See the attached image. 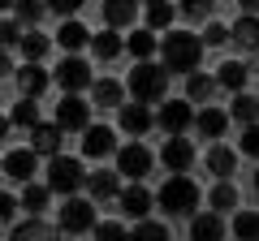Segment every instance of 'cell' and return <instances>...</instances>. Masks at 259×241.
Instances as JSON below:
<instances>
[{
  "mask_svg": "<svg viewBox=\"0 0 259 241\" xmlns=\"http://www.w3.org/2000/svg\"><path fill=\"white\" fill-rule=\"evenodd\" d=\"M160 47V69L164 74H194L199 69V61H203V43H199V35H190V30H164V39H156Z\"/></svg>",
  "mask_w": 259,
  "mask_h": 241,
  "instance_id": "6da1fadb",
  "label": "cell"
},
{
  "mask_svg": "<svg viewBox=\"0 0 259 241\" xmlns=\"http://www.w3.org/2000/svg\"><path fill=\"white\" fill-rule=\"evenodd\" d=\"M125 91H130V103H160L164 99V91H168V74L156 65V61H139V65L130 69V82H125Z\"/></svg>",
  "mask_w": 259,
  "mask_h": 241,
  "instance_id": "7a4b0ae2",
  "label": "cell"
},
{
  "mask_svg": "<svg viewBox=\"0 0 259 241\" xmlns=\"http://www.w3.org/2000/svg\"><path fill=\"white\" fill-rule=\"evenodd\" d=\"M87 172L74 155H52L48 159V194H61V198H74L82 190Z\"/></svg>",
  "mask_w": 259,
  "mask_h": 241,
  "instance_id": "3957f363",
  "label": "cell"
},
{
  "mask_svg": "<svg viewBox=\"0 0 259 241\" xmlns=\"http://www.w3.org/2000/svg\"><path fill=\"white\" fill-rule=\"evenodd\" d=\"M151 203H160L168 215H190L194 207H199V186H194L190 176H168Z\"/></svg>",
  "mask_w": 259,
  "mask_h": 241,
  "instance_id": "277c9868",
  "label": "cell"
},
{
  "mask_svg": "<svg viewBox=\"0 0 259 241\" xmlns=\"http://www.w3.org/2000/svg\"><path fill=\"white\" fill-rule=\"evenodd\" d=\"M52 125H56L61 134H82L87 125H91V103H87L82 95H61Z\"/></svg>",
  "mask_w": 259,
  "mask_h": 241,
  "instance_id": "5b68a950",
  "label": "cell"
},
{
  "mask_svg": "<svg viewBox=\"0 0 259 241\" xmlns=\"http://www.w3.org/2000/svg\"><path fill=\"white\" fill-rule=\"evenodd\" d=\"M52 82H61V91H65V95H82L87 86L95 82V74H91V65H87L82 56H65L61 65H56Z\"/></svg>",
  "mask_w": 259,
  "mask_h": 241,
  "instance_id": "8992f818",
  "label": "cell"
},
{
  "mask_svg": "<svg viewBox=\"0 0 259 241\" xmlns=\"http://www.w3.org/2000/svg\"><path fill=\"white\" fill-rule=\"evenodd\" d=\"M95 228V203L87 198H65L61 203V228L56 232H91Z\"/></svg>",
  "mask_w": 259,
  "mask_h": 241,
  "instance_id": "52a82bcc",
  "label": "cell"
},
{
  "mask_svg": "<svg viewBox=\"0 0 259 241\" xmlns=\"http://www.w3.org/2000/svg\"><path fill=\"white\" fill-rule=\"evenodd\" d=\"M112 155H117V176H130L134 186H139L143 176L151 172V155H147V147H139V142H130V147H117Z\"/></svg>",
  "mask_w": 259,
  "mask_h": 241,
  "instance_id": "ba28073f",
  "label": "cell"
},
{
  "mask_svg": "<svg viewBox=\"0 0 259 241\" xmlns=\"http://www.w3.org/2000/svg\"><path fill=\"white\" fill-rule=\"evenodd\" d=\"M160 103H164V108H160V116H156L160 130H164L168 138H182V130L194 120V108H190L186 99H160Z\"/></svg>",
  "mask_w": 259,
  "mask_h": 241,
  "instance_id": "9c48e42d",
  "label": "cell"
},
{
  "mask_svg": "<svg viewBox=\"0 0 259 241\" xmlns=\"http://www.w3.org/2000/svg\"><path fill=\"white\" fill-rule=\"evenodd\" d=\"M35 168H39V155H35L30 147H18V151H9V155L0 159V172L13 176V181H22V186L35 176Z\"/></svg>",
  "mask_w": 259,
  "mask_h": 241,
  "instance_id": "30bf717a",
  "label": "cell"
},
{
  "mask_svg": "<svg viewBox=\"0 0 259 241\" xmlns=\"http://www.w3.org/2000/svg\"><path fill=\"white\" fill-rule=\"evenodd\" d=\"M117 151V134L108 130V125H87L82 130V155L87 159H104Z\"/></svg>",
  "mask_w": 259,
  "mask_h": 241,
  "instance_id": "8fae6325",
  "label": "cell"
},
{
  "mask_svg": "<svg viewBox=\"0 0 259 241\" xmlns=\"http://www.w3.org/2000/svg\"><path fill=\"white\" fill-rule=\"evenodd\" d=\"M117 125H121L125 134L139 138V134H147L151 125H156V116L147 112V103H121V108H117Z\"/></svg>",
  "mask_w": 259,
  "mask_h": 241,
  "instance_id": "7c38bea8",
  "label": "cell"
},
{
  "mask_svg": "<svg viewBox=\"0 0 259 241\" xmlns=\"http://www.w3.org/2000/svg\"><path fill=\"white\" fill-rule=\"evenodd\" d=\"M160 164H164L168 172H177V176H182L186 168L194 164V147H190L186 138H168L164 147H160Z\"/></svg>",
  "mask_w": 259,
  "mask_h": 241,
  "instance_id": "4fadbf2b",
  "label": "cell"
},
{
  "mask_svg": "<svg viewBox=\"0 0 259 241\" xmlns=\"http://www.w3.org/2000/svg\"><path fill=\"white\" fill-rule=\"evenodd\" d=\"M13 78H18V91L26 95V99H39V95L52 86V74H48L44 65H30V61H26V65H22Z\"/></svg>",
  "mask_w": 259,
  "mask_h": 241,
  "instance_id": "5bb4252c",
  "label": "cell"
},
{
  "mask_svg": "<svg viewBox=\"0 0 259 241\" xmlns=\"http://www.w3.org/2000/svg\"><path fill=\"white\" fill-rule=\"evenodd\" d=\"M30 151L35 155H61V130H56L52 120H39V125H30Z\"/></svg>",
  "mask_w": 259,
  "mask_h": 241,
  "instance_id": "9a60e30c",
  "label": "cell"
},
{
  "mask_svg": "<svg viewBox=\"0 0 259 241\" xmlns=\"http://www.w3.org/2000/svg\"><path fill=\"white\" fill-rule=\"evenodd\" d=\"M139 18V0H104V22L108 30H125Z\"/></svg>",
  "mask_w": 259,
  "mask_h": 241,
  "instance_id": "2e32d148",
  "label": "cell"
},
{
  "mask_svg": "<svg viewBox=\"0 0 259 241\" xmlns=\"http://www.w3.org/2000/svg\"><path fill=\"white\" fill-rule=\"evenodd\" d=\"M87 190H91V198L100 203V198H117V190H121V176L112 172V168H95V172H87V181H82Z\"/></svg>",
  "mask_w": 259,
  "mask_h": 241,
  "instance_id": "e0dca14e",
  "label": "cell"
},
{
  "mask_svg": "<svg viewBox=\"0 0 259 241\" xmlns=\"http://www.w3.org/2000/svg\"><path fill=\"white\" fill-rule=\"evenodd\" d=\"M190 241H225V220L216 211H203L190 220Z\"/></svg>",
  "mask_w": 259,
  "mask_h": 241,
  "instance_id": "ac0fdd59",
  "label": "cell"
},
{
  "mask_svg": "<svg viewBox=\"0 0 259 241\" xmlns=\"http://www.w3.org/2000/svg\"><path fill=\"white\" fill-rule=\"evenodd\" d=\"M117 198H121V211H130L134 220H147V211H151V194L143 186H134L130 181L125 190H117Z\"/></svg>",
  "mask_w": 259,
  "mask_h": 241,
  "instance_id": "d6986e66",
  "label": "cell"
},
{
  "mask_svg": "<svg viewBox=\"0 0 259 241\" xmlns=\"http://www.w3.org/2000/svg\"><path fill=\"white\" fill-rule=\"evenodd\" d=\"M52 39H56V43H61L69 56H78V52L87 47V39H91V30H87L82 22H74V18H69V22H61V30H56Z\"/></svg>",
  "mask_w": 259,
  "mask_h": 241,
  "instance_id": "ffe728a7",
  "label": "cell"
},
{
  "mask_svg": "<svg viewBox=\"0 0 259 241\" xmlns=\"http://www.w3.org/2000/svg\"><path fill=\"white\" fill-rule=\"evenodd\" d=\"M18 47H22V56H26L30 65H39V61L52 52V35H44V30H22Z\"/></svg>",
  "mask_w": 259,
  "mask_h": 241,
  "instance_id": "44dd1931",
  "label": "cell"
},
{
  "mask_svg": "<svg viewBox=\"0 0 259 241\" xmlns=\"http://www.w3.org/2000/svg\"><path fill=\"white\" fill-rule=\"evenodd\" d=\"M87 47H91V52L100 56V61H117V56L125 52V47H121V35H117V30H108V26H104V30H95V35L87 39Z\"/></svg>",
  "mask_w": 259,
  "mask_h": 241,
  "instance_id": "7402d4cb",
  "label": "cell"
},
{
  "mask_svg": "<svg viewBox=\"0 0 259 241\" xmlns=\"http://www.w3.org/2000/svg\"><path fill=\"white\" fill-rule=\"evenodd\" d=\"M9 241H61V232H56L52 224H44L39 215H30L26 224H18V228H13Z\"/></svg>",
  "mask_w": 259,
  "mask_h": 241,
  "instance_id": "603a6c76",
  "label": "cell"
},
{
  "mask_svg": "<svg viewBox=\"0 0 259 241\" xmlns=\"http://www.w3.org/2000/svg\"><path fill=\"white\" fill-rule=\"evenodd\" d=\"M216 91V78L203 74V69H194V74H186V103H207Z\"/></svg>",
  "mask_w": 259,
  "mask_h": 241,
  "instance_id": "cb8c5ba5",
  "label": "cell"
},
{
  "mask_svg": "<svg viewBox=\"0 0 259 241\" xmlns=\"http://www.w3.org/2000/svg\"><path fill=\"white\" fill-rule=\"evenodd\" d=\"M246 82H250V65H242V61H225L221 65V78H216V86H225V91H246Z\"/></svg>",
  "mask_w": 259,
  "mask_h": 241,
  "instance_id": "d4e9b609",
  "label": "cell"
},
{
  "mask_svg": "<svg viewBox=\"0 0 259 241\" xmlns=\"http://www.w3.org/2000/svg\"><path fill=\"white\" fill-rule=\"evenodd\" d=\"M207 168H212V176H225V181H229L233 168H238V151L225 147V142H216V147L207 151Z\"/></svg>",
  "mask_w": 259,
  "mask_h": 241,
  "instance_id": "484cf974",
  "label": "cell"
},
{
  "mask_svg": "<svg viewBox=\"0 0 259 241\" xmlns=\"http://www.w3.org/2000/svg\"><path fill=\"white\" fill-rule=\"evenodd\" d=\"M91 91H95V108H121V103H125V86L112 82V78L91 82Z\"/></svg>",
  "mask_w": 259,
  "mask_h": 241,
  "instance_id": "4316f807",
  "label": "cell"
},
{
  "mask_svg": "<svg viewBox=\"0 0 259 241\" xmlns=\"http://www.w3.org/2000/svg\"><path fill=\"white\" fill-rule=\"evenodd\" d=\"M121 47H130L134 61H151V56H156V35H151L147 26H143V30H130V39H121Z\"/></svg>",
  "mask_w": 259,
  "mask_h": 241,
  "instance_id": "83f0119b",
  "label": "cell"
},
{
  "mask_svg": "<svg viewBox=\"0 0 259 241\" xmlns=\"http://www.w3.org/2000/svg\"><path fill=\"white\" fill-rule=\"evenodd\" d=\"M229 130V112H221V108H199V134L203 138H221V134Z\"/></svg>",
  "mask_w": 259,
  "mask_h": 241,
  "instance_id": "f1b7e54d",
  "label": "cell"
},
{
  "mask_svg": "<svg viewBox=\"0 0 259 241\" xmlns=\"http://www.w3.org/2000/svg\"><path fill=\"white\" fill-rule=\"evenodd\" d=\"M143 13H147V30H151V35H156V30H168L173 18H177V9L168 5V0H147V9H143Z\"/></svg>",
  "mask_w": 259,
  "mask_h": 241,
  "instance_id": "f546056e",
  "label": "cell"
},
{
  "mask_svg": "<svg viewBox=\"0 0 259 241\" xmlns=\"http://www.w3.org/2000/svg\"><path fill=\"white\" fill-rule=\"evenodd\" d=\"M44 0H13V22H18L22 30H35L39 18H44Z\"/></svg>",
  "mask_w": 259,
  "mask_h": 241,
  "instance_id": "4dcf8cb0",
  "label": "cell"
},
{
  "mask_svg": "<svg viewBox=\"0 0 259 241\" xmlns=\"http://www.w3.org/2000/svg\"><path fill=\"white\" fill-rule=\"evenodd\" d=\"M229 39L242 47V52H255V43H259V26H255V18H238V22H233V30H229Z\"/></svg>",
  "mask_w": 259,
  "mask_h": 241,
  "instance_id": "1f68e13d",
  "label": "cell"
},
{
  "mask_svg": "<svg viewBox=\"0 0 259 241\" xmlns=\"http://www.w3.org/2000/svg\"><path fill=\"white\" fill-rule=\"evenodd\" d=\"M48 198H52V194H48V186H35V181H26V186H22L18 207H22V211H30V215H39V211L48 207Z\"/></svg>",
  "mask_w": 259,
  "mask_h": 241,
  "instance_id": "d6a6232c",
  "label": "cell"
},
{
  "mask_svg": "<svg viewBox=\"0 0 259 241\" xmlns=\"http://www.w3.org/2000/svg\"><path fill=\"white\" fill-rule=\"evenodd\" d=\"M9 125H22V130H30V125H39V103L22 95V99L13 103V112H9Z\"/></svg>",
  "mask_w": 259,
  "mask_h": 241,
  "instance_id": "836d02e7",
  "label": "cell"
},
{
  "mask_svg": "<svg viewBox=\"0 0 259 241\" xmlns=\"http://www.w3.org/2000/svg\"><path fill=\"white\" fill-rule=\"evenodd\" d=\"M130 241H168V228L156 224V220H139L130 228Z\"/></svg>",
  "mask_w": 259,
  "mask_h": 241,
  "instance_id": "e575fe53",
  "label": "cell"
},
{
  "mask_svg": "<svg viewBox=\"0 0 259 241\" xmlns=\"http://www.w3.org/2000/svg\"><path fill=\"white\" fill-rule=\"evenodd\" d=\"M255 95H246V91H238L233 95V116L229 120H242V125H255Z\"/></svg>",
  "mask_w": 259,
  "mask_h": 241,
  "instance_id": "d590c367",
  "label": "cell"
},
{
  "mask_svg": "<svg viewBox=\"0 0 259 241\" xmlns=\"http://www.w3.org/2000/svg\"><path fill=\"white\" fill-rule=\"evenodd\" d=\"M212 207L216 211H238V186H233V181H221V186L212 190Z\"/></svg>",
  "mask_w": 259,
  "mask_h": 241,
  "instance_id": "8d00e7d4",
  "label": "cell"
},
{
  "mask_svg": "<svg viewBox=\"0 0 259 241\" xmlns=\"http://www.w3.org/2000/svg\"><path fill=\"white\" fill-rule=\"evenodd\" d=\"M233 232H238V241H255V237H259L255 211H238V215H233Z\"/></svg>",
  "mask_w": 259,
  "mask_h": 241,
  "instance_id": "74e56055",
  "label": "cell"
},
{
  "mask_svg": "<svg viewBox=\"0 0 259 241\" xmlns=\"http://www.w3.org/2000/svg\"><path fill=\"white\" fill-rule=\"evenodd\" d=\"M95 241H130V228H125V224H117V220L95 224Z\"/></svg>",
  "mask_w": 259,
  "mask_h": 241,
  "instance_id": "f35d334b",
  "label": "cell"
},
{
  "mask_svg": "<svg viewBox=\"0 0 259 241\" xmlns=\"http://www.w3.org/2000/svg\"><path fill=\"white\" fill-rule=\"evenodd\" d=\"M82 5H87V0H44V9H48V13H56V18H65V22L74 18Z\"/></svg>",
  "mask_w": 259,
  "mask_h": 241,
  "instance_id": "ab89813d",
  "label": "cell"
},
{
  "mask_svg": "<svg viewBox=\"0 0 259 241\" xmlns=\"http://www.w3.org/2000/svg\"><path fill=\"white\" fill-rule=\"evenodd\" d=\"M173 9H182L186 18H194V22H199V18H207V13L216 9V0H182V5H173Z\"/></svg>",
  "mask_w": 259,
  "mask_h": 241,
  "instance_id": "60d3db41",
  "label": "cell"
},
{
  "mask_svg": "<svg viewBox=\"0 0 259 241\" xmlns=\"http://www.w3.org/2000/svg\"><path fill=\"white\" fill-rule=\"evenodd\" d=\"M203 47H225L229 43V26H221V22H212V26L203 30V39H199Z\"/></svg>",
  "mask_w": 259,
  "mask_h": 241,
  "instance_id": "b9f144b4",
  "label": "cell"
},
{
  "mask_svg": "<svg viewBox=\"0 0 259 241\" xmlns=\"http://www.w3.org/2000/svg\"><path fill=\"white\" fill-rule=\"evenodd\" d=\"M18 39H22V26L13 18H5L0 22V52H5V47H18Z\"/></svg>",
  "mask_w": 259,
  "mask_h": 241,
  "instance_id": "7bdbcfd3",
  "label": "cell"
},
{
  "mask_svg": "<svg viewBox=\"0 0 259 241\" xmlns=\"http://www.w3.org/2000/svg\"><path fill=\"white\" fill-rule=\"evenodd\" d=\"M242 155H259V134H255V125H246V130H242Z\"/></svg>",
  "mask_w": 259,
  "mask_h": 241,
  "instance_id": "ee69618b",
  "label": "cell"
},
{
  "mask_svg": "<svg viewBox=\"0 0 259 241\" xmlns=\"http://www.w3.org/2000/svg\"><path fill=\"white\" fill-rule=\"evenodd\" d=\"M13 211H18V198L0 190V224H9V220H13Z\"/></svg>",
  "mask_w": 259,
  "mask_h": 241,
  "instance_id": "f6af8a7d",
  "label": "cell"
},
{
  "mask_svg": "<svg viewBox=\"0 0 259 241\" xmlns=\"http://www.w3.org/2000/svg\"><path fill=\"white\" fill-rule=\"evenodd\" d=\"M242 5V18H255V9H259V0H238Z\"/></svg>",
  "mask_w": 259,
  "mask_h": 241,
  "instance_id": "bcb514c9",
  "label": "cell"
},
{
  "mask_svg": "<svg viewBox=\"0 0 259 241\" xmlns=\"http://www.w3.org/2000/svg\"><path fill=\"white\" fill-rule=\"evenodd\" d=\"M13 74V61H9V52H0V78H9Z\"/></svg>",
  "mask_w": 259,
  "mask_h": 241,
  "instance_id": "7dc6e473",
  "label": "cell"
},
{
  "mask_svg": "<svg viewBox=\"0 0 259 241\" xmlns=\"http://www.w3.org/2000/svg\"><path fill=\"white\" fill-rule=\"evenodd\" d=\"M9 138V116H0V142Z\"/></svg>",
  "mask_w": 259,
  "mask_h": 241,
  "instance_id": "c3c4849f",
  "label": "cell"
},
{
  "mask_svg": "<svg viewBox=\"0 0 259 241\" xmlns=\"http://www.w3.org/2000/svg\"><path fill=\"white\" fill-rule=\"evenodd\" d=\"M5 9H13V0H0V13H5Z\"/></svg>",
  "mask_w": 259,
  "mask_h": 241,
  "instance_id": "681fc988",
  "label": "cell"
}]
</instances>
